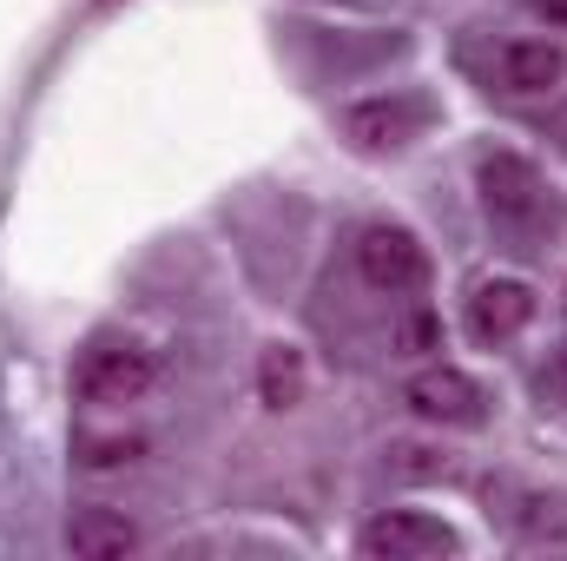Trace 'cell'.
Instances as JSON below:
<instances>
[{"mask_svg":"<svg viewBox=\"0 0 567 561\" xmlns=\"http://www.w3.org/2000/svg\"><path fill=\"white\" fill-rule=\"evenodd\" d=\"M152 357H145L140 344H93L86 357H80V370H73V390L86 397V404H140L145 390H152Z\"/></svg>","mask_w":567,"mask_h":561,"instance_id":"1","label":"cell"},{"mask_svg":"<svg viewBox=\"0 0 567 561\" xmlns=\"http://www.w3.org/2000/svg\"><path fill=\"white\" fill-rule=\"evenodd\" d=\"M482 205L502 225H535L542 205H548V185H542V172L522 152H488L482 159Z\"/></svg>","mask_w":567,"mask_h":561,"instance_id":"2","label":"cell"},{"mask_svg":"<svg viewBox=\"0 0 567 561\" xmlns=\"http://www.w3.org/2000/svg\"><path fill=\"white\" fill-rule=\"evenodd\" d=\"M357 272L377 284V290L403 297V290H416V284L429 278V258L403 225H370V232L357 238Z\"/></svg>","mask_w":567,"mask_h":561,"instance_id":"3","label":"cell"},{"mask_svg":"<svg viewBox=\"0 0 567 561\" xmlns=\"http://www.w3.org/2000/svg\"><path fill=\"white\" fill-rule=\"evenodd\" d=\"M403 404L423 422L462 429V422H482V384L462 377V370H449V364H435V370H416V377L403 384Z\"/></svg>","mask_w":567,"mask_h":561,"instance_id":"4","label":"cell"},{"mask_svg":"<svg viewBox=\"0 0 567 561\" xmlns=\"http://www.w3.org/2000/svg\"><path fill=\"white\" fill-rule=\"evenodd\" d=\"M357 549L370 561H429V555H449L455 536H449L442 522H429V516L396 509V516H377V522L357 536Z\"/></svg>","mask_w":567,"mask_h":561,"instance_id":"5","label":"cell"},{"mask_svg":"<svg viewBox=\"0 0 567 561\" xmlns=\"http://www.w3.org/2000/svg\"><path fill=\"white\" fill-rule=\"evenodd\" d=\"M528 317H535V290L515 284V278H488L475 297H468V330H475L482 344H508V337H522Z\"/></svg>","mask_w":567,"mask_h":561,"instance_id":"6","label":"cell"},{"mask_svg":"<svg viewBox=\"0 0 567 561\" xmlns=\"http://www.w3.org/2000/svg\"><path fill=\"white\" fill-rule=\"evenodd\" d=\"M495 73H502L508 93H555L567 80V53L555 40H508L502 60H495Z\"/></svg>","mask_w":567,"mask_h":561,"instance_id":"7","label":"cell"},{"mask_svg":"<svg viewBox=\"0 0 567 561\" xmlns=\"http://www.w3.org/2000/svg\"><path fill=\"white\" fill-rule=\"evenodd\" d=\"M66 549L80 561H120L140 549V529L126 522V516H113V509H80L73 522H66Z\"/></svg>","mask_w":567,"mask_h":561,"instance_id":"8","label":"cell"},{"mask_svg":"<svg viewBox=\"0 0 567 561\" xmlns=\"http://www.w3.org/2000/svg\"><path fill=\"white\" fill-rule=\"evenodd\" d=\"M343 133L363 145V152H390V145H403V133H410V106L363 100V106H350V113H343Z\"/></svg>","mask_w":567,"mask_h":561,"instance_id":"9","label":"cell"},{"mask_svg":"<svg viewBox=\"0 0 567 561\" xmlns=\"http://www.w3.org/2000/svg\"><path fill=\"white\" fill-rule=\"evenodd\" d=\"M258 397H265L271 410H290V404L303 397V357H297L290 344H271V350L258 357Z\"/></svg>","mask_w":567,"mask_h":561,"instance_id":"10","label":"cell"},{"mask_svg":"<svg viewBox=\"0 0 567 561\" xmlns=\"http://www.w3.org/2000/svg\"><path fill=\"white\" fill-rule=\"evenodd\" d=\"M140 449H145L140 436H86V442H80V462H86V469H120V462H133Z\"/></svg>","mask_w":567,"mask_h":561,"instance_id":"11","label":"cell"},{"mask_svg":"<svg viewBox=\"0 0 567 561\" xmlns=\"http://www.w3.org/2000/svg\"><path fill=\"white\" fill-rule=\"evenodd\" d=\"M535 7H542L548 20H567V0H535Z\"/></svg>","mask_w":567,"mask_h":561,"instance_id":"12","label":"cell"},{"mask_svg":"<svg viewBox=\"0 0 567 561\" xmlns=\"http://www.w3.org/2000/svg\"><path fill=\"white\" fill-rule=\"evenodd\" d=\"M561 384H567V357H561Z\"/></svg>","mask_w":567,"mask_h":561,"instance_id":"13","label":"cell"}]
</instances>
